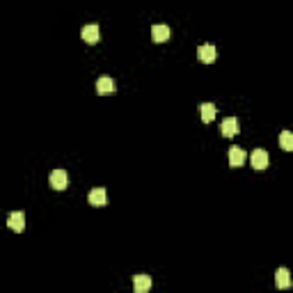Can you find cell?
I'll use <instances>...</instances> for the list:
<instances>
[{
	"label": "cell",
	"mask_w": 293,
	"mask_h": 293,
	"mask_svg": "<svg viewBox=\"0 0 293 293\" xmlns=\"http://www.w3.org/2000/svg\"><path fill=\"white\" fill-rule=\"evenodd\" d=\"M48 181H51V188H53V190H64L66 185H69V176H66L64 170H53L51 176H48Z\"/></svg>",
	"instance_id": "6da1fadb"
},
{
	"label": "cell",
	"mask_w": 293,
	"mask_h": 293,
	"mask_svg": "<svg viewBox=\"0 0 293 293\" xmlns=\"http://www.w3.org/2000/svg\"><path fill=\"white\" fill-rule=\"evenodd\" d=\"M7 227L12 229V232H23L25 229V216L21 213V211H14V213H9V218H7Z\"/></svg>",
	"instance_id": "7a4b0ae2"
},
{
	"label": "cell",
	"mask_w": 293,
	"mask_h": 293,
	"mask_svg": "<svg viewBox=\"0 0 293 293\" xmlns=\"http://www.w3.org/2000/svg\"><path fill=\"white\" fill-rule=\"evenodd\" d=\"M96 94H101V96H110L115 94V80L108 76H103L96 80Z\"/></svg>",
	"instance_id": "3957f363"
},
{
	"label": "cell",
	"mask_w": 293,
	"mask_h": 293,
	"mask_svg": "<svg viewBox=\"0 0 293 293\" xmlns=\"http://www.w3.org/2000/svg\"><path fill=\"white\" fill-rule=\"evenodd\" d=\"M197 58H199V62H204V64L216 62V46H211V44H204V46H199L197 48Z\"/></svg>",
	"instance_id": "277c9868"
},
{
	"label": "cell",
	"mask_w": 293,
	"mask_h": 293,
	"mask_svg": "<svg viewBox=\"0 0 293 293\" xmlns=\"http://www.w3.org/2000/svg\"><path fill=\"white\" fill-rule=\"evenodd\" d=\"M250 161H252V168L254 170H266L268 168V154L263 149H254L250 156Z\"/></svg>",
	"instance_id": "5b68a950"
},
{
	"label": "cell",
	"mask_w": 293,
	"mask_h": 293,
	"mask_svg": "<svg viewBox=\"0 0 293 293\" xmlns=\"http://www.w3.org/2000/svg\"><path fill=\"white\" fill-rule=\"evenodd\" d=\"M220 131H222L225 138H234V135L238 133V119H236V117H227V119H222Z\"/></svg>",
	"instance_id": "8992f818"
},
{
	"label": "cell",
	"mask_w": 293,
	"mask_h": 293,
	"mask_svg": "<svg viewBox=\"0 0 293 293\" xmlns=\"http://www.w3.org/2000/svg\"><path fill=\"white\" fill-rule=\"evenodd\" d=\"M87 202H90L92 206H106V202H108V197H106V190H103V188H94V190H90V195H87Z\"/></svg>",
	"instance_id": "52a82bcc"
},
{
	"label": "cell",
	"mask_w": 293,
	"mask_h": 293,
	"mask_svg": "<svg viewBox=\"0 0 293 293\" xmlns=\"http://www.w3.org/2000/svg\"><path fill=\"white\" fill-rule=\"evenodd\" d=\"M99 35H101V32H99V25H94V23H92V25H85L83 32H80V37H83L87 44H96L99 39H101Z\"/></svg>",
	"instance_id": "ba28073f"
},
{
	"label": "cell",
	"mask_w": 293,
	"mask_h": 293,
	"mask_svg": "<svg viewBox=\"0 0 293 293\" xmlns=\"http://www.w3.org/2000/svg\"><path fill=\"white\" fill-rule=\"evenodd\" d=\"M133 289H135V293H147L151 289V277L149 275H135L133 277Z\"/></svg>",
	"instance_id": "9c48e42d"
},
{
	"label": "cell",
	"mask_w": 293,
	"mask_h": 293,
	"mask_svg": "<svg viewBox=\"0 0 293 293\" xmlns=\"http://www.w3.org/2000/svg\"><path fill=\"white\" fill-rule=\"evenodd\" d=\"M245 151L243 149H238V147H232V149H229V165H232V168H240V165H243V163H245Z\"/></svg>",
	"instance_id": "30bf717a"
},
{
	"label": "cell",
	"mask_w": 293,
	"mask_h": 293,
	"mask_svg": "<svg viewBox=\"0 0 293 293\" xmlns=\"http://www.w3.org/2000/svg\"><path fill=\"white\" fill-rule=\"evenodd\" d=\"M151 39H154L156 44H163L170 39V28L168 25H154L151 28Z\"/></svg>",
	"instance_id": "8fae6325"
},
{
	"label": "cell",
	"mask_w": 293,
	"mask_h": 293,
	"mask_svg": "<svg viewBox=\"0 0 293 293\" xmlns=\"http://www.w3.org/2000/svg\"><path fill=\"white\" fill-rule=\"evenodd\" d=\"M199 115H202L204 124H211L216 119V106L213 103H199Z\"/></svg>",
	"instance_id": "7c38bea8"
},
{
	"label": "cell",
	"mask_w": 293,
	"mask_h": 293,
	"mask_svg": "<svg viewBox=\"0 0 293 293\" xmlns=\"http://www.w3.org/2000/svg\"><path fill=\"white\" fill-rule=\"evenodd\" d=\"M275 277H277V287H280V289H289V287H291V275H289L287 268H280L275 273Z\"/></svg>",
	"instance_id": "4fadbf2b"
},
{
	"label": "cell",
	"mask_w": 293,
	"mask_h": 293,
	"mask_svg": "<svg viewBox=\"0 0 293 293\" xmlns=\"http://www.w3.org/2000/svg\"><path fill=\"white\" fill-rule=\"evenodd\" d=\"M280 147L284 151H291L293 149V135H291V131H282V135H280Z\"/></svg>",
	"instance_id": "5bb4252c"
}]
</instances>
